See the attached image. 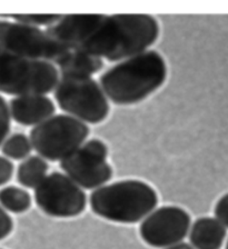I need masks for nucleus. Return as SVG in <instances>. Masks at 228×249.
I'll list each match as a JSON object with an SVG mask.
<instances>
[{"label": "nucleus", "instance_id": "f257e3e1", "mask_svg": "<svg viewBox=\"0 0 228 249\" xmlns=\"http://www.w3.org/2000/svg\"><path fill=\"white\" fill-rule=\"evenodd\" d=\"M159 37V25L145 14L104 15L96 30L77 48L102 60L123 61L149 50Z\"/></svg>", "mask_w": 228, "mask_h": 249}, {"label": "nucleus", "instance_id": "f03ea898", "mask_svg": "<svg viewBox=\"0 0 228 249\" xmlns=\"http://www.w3.org/2000/svg\"><path fill=\"white\" fill-rule=\"evenodd\" d=\"M167 79V65L155 50H147L119 61L99 78L108 100L119 106L140 103L157 91Z\"/></svg>", "mask_w": 228, "mask_h": 249}, {"label": "nucleus", "instance_id": "7ed1b4c3", "mask_svg": "<svg viewBox=\"0 0 228 249\" xmlns=\"http://www.w3.org/2000/svg\"><path fill=\"white\" fill-rule=\"evenodd\" d=\"M91 210L104 219L118 224H136L156 208L158 195L146 181L125 179L92 190Z\"/></svg>", "mask_w": 228, "mask_h": 249}, {"label": "nucleus", "instance_id": "20e7f679", "mask_svg": "<svg viewBox=\"0 0 228 249\" xmlns=\"http://www.w3.org/2000/svg\"><path fill=\"white\" fill-rule=\"evenodd\" d=\"M59 71L52 62L17 56L0 47V92L15 97L53 91Z\"/></svg>", "mask_w": 228, "mask_h": 249}, {"label": "nucleus", "instance_id": "39448f33", "mask_svg": "<svg viewBox=\"0 0 228 249\" xmlns=\"http://www.w3.org/2000/svg\"><path fill=\"white\" fill-rule=\"evenodd\" d=\"M53 97L66 115L86 124L103 123L109 115V100L92 77L59 76Z\"/></svg>", "mask_w": 228, "mask_h": 249}, {"label": "nucleus", "instance_id": "423d86ee", "mask_svg": "<svg viewBox=\"0 0 228 249\" xmlns=\"http://www.w3.org/2000/svg\"><path fill=\"white\" fill-rule=\"evenodd\" d=\"M89 136L86 124L73 117L53 115L30 130L33 149L47 161H61L78 149Z\"/></svg>", "mask_w": 228, "mask_h": 249}, {"label": "nucleus", "instance_id": "0eeeda50", "mask_svg": "<svg viewBox=\"0 0 228 249\" xmlns=\"http://www.w3.org/2000/svg\"><path fill=\"white\" fill-rule=\"evenodd\" d=\"M0 47L17 56L56 65L69 49L61 46L45 29L17 21L0 20Z\"/></svg>", "mask_w": 228, "mask_h": 249}, {"label": "nucleus", "instance_id": "6e6552de", "mask_svg": "<svg viewBox=\"0 0 228 249\" xmlns=\"http://www.w3.org/2000/svg\"><path fill=\"white\" fill-rule=\"evenodd\" d=\"M108 154L109 150L103 140H87L60 161V168L82 189H98L107 185L114 175L113 167L107 160Z\"/></svg>", "mask_w": 228, "mask_h": 249}, {"label": "nucleus", "instance_id": "1a4fd4ad", "mask_svg": "<svg viewBox=\"0 0 228 249\" xmlns=\"http://www.w3.org/2000/svg\"><path fill=\"white\" fill-rule=\"evenodd\" d=\"M35 201L42 213L53 218H73L87 206L85 190L64 173L48 174L35 189Z\"/></svg>", "mask_w": 228, "mask_h": 249}, {"label": "nucleus", "instance_id": "9d476101", "mask_svg": "<svg viewBox=\"0 0 228 249\" xmlns=\"http://www.w3.org/2000/svg\"><path fill=\"white\" fill-rule=\"evenodd\" d=\"M191 226L192 218L186 210L178 206H163L141 220L139 233L149 246L166 248L183 241Z\"/></svg>", "mask_w": 228, "mask_h": 249}, {"label": "nucleus", "instance_id": "9b49d317", "mask_svg": "<svg viewBox=\"0 0 228 249\" xmlns=\"http://www.w3.org/2000/svg\"><path fill=\"white\" fill-rule=\"evenodd\" d=\"M104 15H66L46 28L50 37L69 50H76L97 28Z\"/></svg>", "mask_w": 228, "mask_h": 249}, {"label": "nucleus", "instance_id": "f8f14e48", "mask_svg": "<svg viewBox=\"0 0 228 249\" xmlns=\"http://www.w3.org/2000/svg\"><path fill=\"white\" fill-rule=\"evenodd\" d=\"M11 119L26 127H36L55 115L56 106L47 95L33 93L15 97L9 103Z\"/></svg>", "mask_w": 228, "mask_h": 249}, {"label": "nucleus", "instance_id": "ddd939ff", "mask_svg": "<svg viewBox=\"0 0 228 249\" xmlns=\"http://www.w3.org/2000/svg\"><path fill=\"white\" fill-rule=\"evenodd\" d=\"M188 235L194 249H220L227 228L215 217H200L191 226Z\"/></svg>", "mask_w": 228, "mask_h": 249}, {"label": "nucleus", "instance_id": "4468645a", "mask_svg": "<svg viewBox=\"0 0 228 249\" xmlns=\"http://www.w3.org/2000/svg\"><path fill=\"white\" fill-rule=\"evenodd\" d=\"M55 66L59 76L92 77L104 68V60L80 50H69Z\"/></svg>", "mask_w": 228, "mask_h": 249}, {"label": "nucleus", "instance_id": "2eb2a0df", "mask_svg": "<svg viewBox=\"0 0 228 249\" xmlns=\"http://www.w3.org/2000/svg\"><path fill=\"white\" fill-rule=\"evenodd\" d=\"M48 161L40 156H29L17 168V180L22 187L36 189L48 175Z\"/></svg>", "mask_w": 228, "mask_h": 249}, {"label": "nucleus", "instance_id": "dca6fc26", "mask_svg": "<svg viewBox=\"0 0 228 249\" xmlns=\"http://www.w3.org/2000/svg\"><path fill=\"white\" fill-rule=\"evenodd\" d=\"M30 194L17 186H7L0 189V206L13 213H22L32 207Z\"/></svg>", "mask_w": 228, "mask_h": 249}, {"label": "nucleus", "instance_id": "f3484780", "mask_svg": "<svg viewBox=\"0 0 228 249\" xmlns=\"http://www.w3.org/2000/svg\"><path fill=\"white\" fill-rule=\"evenodd\" d=\"M33 145L28 136L20 132L7 137L1 145V151L9 160H25L33 151Z\"/></svg>", "mask_w": 228, "mask_h": 249}, {"label": "nucleus", "instance_id": "a211bd4d", "mask_svg": "<svg viewBox=\"0 0 228 249\" xmlns=\"http://www.w3.org/2000/svg\"><path fill=\"white\" fill-rule=\"evenodd\" d=\"M11 18L15 21L24 23V25H28L32 27H37V28H41V27H50L53 23L59 20L61 15H11Z\"/></svg>", "mask_w": 228, "mask_h": 249}, {"label": "nucleus", "instance_id": "6ab92c4d", "mask_svg": "<svg viewBox=\"0 0 228 249\" xmlns=\"http://www.w3.org/2000/svg\"><path fill=\"white\" fill-rule=\"evenodd\" d=\"M11 127V117L9 111V105L6 99L0 96V147L7 139Z\"/></svg>", "mask_w": 228, "mask_h": 249}, {"label": "nucleus", "instance_id": "aec40b11", "mask_svg": "<svg viewBox=\"0 0 228 249\" xmlns=\"http://www.w3.org/2000/svg\"><path fill=\"white\" fill-rule=\"evenodd\" d=\"M15 173V166L8 158L0 156V187L11 180Z\"/></svg>", "mask_w": 228, "mask_h": 249}, {"label": "nucleus", "instance_id": "412c9836", "mask_svg": "<svg viewBox=\"0 0 228 249\" xmlns=\"http://www.w3.org/2000/svg\"><path fill=\"white\" fill-rule=\"evenodd\" d=\"M215 218L228 228V193L219 198L214 209Z\"/></svg>", "mask_w": 228, "mask_h": 249}, {"label": "nucleus", "instance_id": "4be33fe9", "mask_svg": "<svg viewBox=\"0 0 228 249\" xmlns=\"http://www.w3.org/2000/svg\"><path fill=\"white\" fill-rule=\"evenodd\" d=\"M14 229V221L8 213L0 206V240L8 237Z\"/></svg>", "mask_w": 228, "mask_h": 249}, {"label": "nucleus", "instance_id": "5701e85b", "mask_svg": "<svg viewBox=\"0 0 228 249\" xmlns=\"http://www.w3.org/2000/svg\"><path fill=\"white\" fill-rule=\"evenodd\" d=\"M164 249H194L191 244L184 243V241H180V243H177L175 245H172V246L166 247Z\"/></svg>", "mask_w": 228, "mask_h": 249}, {"label": "nucleus", "instance_id": "b1692460", "mask_svg": "<svg viewBox=\"0 0 228 249\" xmlns=\"http://www.w3.org/2000/svg\"><path fill=\"white\" fill-rule=\"evenodd\" d=\"M226 249H228V240H227V244H226Z\"/></svg>", "mask_w": 228, "mask_h": 249}, {"label": "nucleus", "instance_id": "393cba45", "mask_svg": "<svg viewBox=\"0 0 228 249\" xmlns=\"http://www.w3.org/2000/svg\"><path fill=\"white\" fill-rule=\"evenodd\" d=\"M0 249H1V248H0Z\"/></svg>", "mask_w": 228, "mask_h": 249}]
</instances>
